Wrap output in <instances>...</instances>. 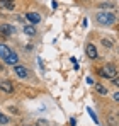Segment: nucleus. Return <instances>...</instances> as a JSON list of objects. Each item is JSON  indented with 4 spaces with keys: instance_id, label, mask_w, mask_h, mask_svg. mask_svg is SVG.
Returning a JSON list of instances; mask_svg holds the SVG:
<instances>
[{
    "instance_id": "nucleus-12",
    "label": "nucleus",
    "mask_w": 119,
    "mask_h": 126,
    "mask_svg": "<svg viewBox=\"0 0 119 126\" xmlns=\"http://www.w3.org/2000/svg\"><path fill=\"white\" fill-rule=\"evenodd\" d=\"M24 32L29 34V36H34V34H36V29H34L32 26H26V27H24Z\"/></svg>"
},
{
    "instance_id": "nucleus-7",
    "label": "nucleus",
    "mask_w": 119,
    "mask_h": 126,
    "mask_svg": "<svg viewBox=\"0 0 119 126\" xmlns=\"http://www.w3.org/2000/svg\"><path fill=\"white\" fill-rule=\"evenodd\" d=\"M10 53H12V49L9 48V46H5V44H0V58H3V62L10 56Z\"/></svg>"
},
{
    "instance_id": "nucleus-4",
    "label": "nucleus",
    "mask_w": 119,
    "mask_h": 126,
    "mask_svg": "<svg viewBox=\"0 0 119 126\" xmlns=\"http://www.w3.org/2000/svg\"><path fill=\"white\" fill-rule=\"evenodd\" d=\"M26 19L31 22V24H39L41 22V16L38 12H27L26 14Z\"/></svg>"
},
{
    "instance_id": "nucleus-15",
    "label": "nucleus",
    "mask_w": 119,
    "mask_h": 126,
    "mask_svg": "<svg viewBox=\"0 0 119 126\" xmlns=\"http://www.w3.org/2000/svg\"><path fill=\"white\" fill-rule=\"evenodd\" d=\"M102 44H104L105 48H111V46H112V43L109 41V39H104V41H102Z\"/></svg>"
},
{
    "instance_id": "nucleus-17",
    "label": "nucleus",
    "mask_w": 119,
    "mask_h": 126,
    "mask_svg": "<svg viewBox=\"0 0 119 126\" xmlns=\"http://www.w3.org/2000/svg\"><path fill=\"white\" fill-rule=\"evenodd\" d=\"M38 126H48L46 121H38Z\"/></svg>"
},
{
    "instance_id": "nucleus-11",
    "label": "nucleus",
    "mask_w": 119,
    "mask_h": 126,
    "mask_svg": "<svg viewBox=\"0 0 119 126\" xmlns=\"http://www.w3.org/2000/svg\"><path fill=\"white\" fill-rule=\"evenodd\" d=\"M94 85H95V90H97L99 94H102V95L107 94V87H104L102 84H94Z\"/></svg>"
},
{
    "instance_id": "nucleus-8",
    "label": "nucleus",
    "mask_w": 119,
    "mask_h": 126,
    "mask_svg": "<svg viewBox=\"0 0 119 126\" xmlns=\"http://www.w3.org/2000/svg\"><path fill=\"white\" fill-rule=\"evenodd\" d=\"M0 7L5 10H14L15 7V0H0Z\"/></svg>"
},
{
    "instance_id": "nucleus-6",
    "label": "nucleus",
    "mask_w": 119,
    "mask_h": 126,
    "mask_svg": "<svg viewBox=\"0 0 119 126\" xmlns=\"http://www.w3.org/2000/svg\"><path fill=\"white\" fill-rule=\"evenodd\" d=\"M0 89H2L3 92H7V94L14 92V85L10 84L9 80H0Z\"/></svg>"
},
{
    "instance_id": "nucleus-2",
    "label": "nucleus",
    "mask_w": 119,
    "mask_h": 126,
    "mask_svg": "<svg viewBox=\"0 0 119 126\" xmlns=\"http://www.w3.org/2000/svg\"><path fill=\"white\" fill-rule=\"evenodd\" d=\"M99 73L102 75V77H105V79H114V77L118 75V68H116L112 63H109V65L99 68Z\"/></svg>"
},
{
    "instance_id": "nucleus-14",
    "label": "nucleus",
    "mask_w": 119,
    "mask_h": 126,
    "mask_svg": "<svg viewBox=\"0 0 119 126\" xmlns=\"http://www.w3.org/2000/svg\"><path fill=\"white\" fill-rule=\"evenodd\" d=\"M89 112H90V116H92V119H94L95 123H99V119H97V116H95V112H94L92 109H89Z\"/></svg>"
},
{
    "instance_id": "nucleus-1",
    "label": "nucleus",
    "mask_w": 119,
    "mask_h": 126,
    "mask_svg": "<svg viewBox=\"0 0 119 126\" xmlns=\"http://www.w3.org/2000/svg\"><path fill=\"white\" fill-rule=\"evenodd\" d=\"M95 19H97V22H99L100 26H109V24H112V22L116 21V16L112 12H99L95 16Z\"/></svg>"
},
{
    "instance_id": "nucleus-16",
    "label": "nucleus",
    "mask_w": 119,
    "mask_h": 126,
    "mask_svg": "<svg viewBox=\"0 0 119 126\" xmlns=\"http://www.w3.org/2000/svg\"><path fill=\"white\" fill-rule=\"evenodd\" d=\"M100 7H104V9H112L114 3H100Z\"/></svg>"
},
{
    "instance_id": "nucleus-3",
    "label": "nucleus",
    "mask_w": 119,
    "mask_h": 126,
    "mask_svg": "<svg viewBox=\"0 0 119 126\" xmlns=\"http://www.w3.org/2000/svg\"><path fill=\"white\" fill-rule=\"evenodd\" d=\"M14 31H15V27L10 26V24H2V26H0V32H2L3 36H12Z\"/></svg>"
},
{
    "instance_id": "nucleus-13",
    "label": "nucleus",
    "mask_w": 119,
    "mask_h": 126,
    "mask_svg": "<svg viewBox=\"0 0 119 126\" xmlns=\"http://www.w3.org/2000/svg\"><path fill=\"white\" fill-rule=\"evenodd\" d=\"M9 123V118L7 116H3L2 112H0V125H7Z\"/></svg>"
},
{
    "instance_id": "nucleus-10",
    "label": "nucleus",
    "mask_w": 119,
    "mask_h": 126,
    "mask_svg": "<svg viewBox=\"0 0 119 126\" xmlns=\"http://www.w3.org/2000/svg\"><path fill=\"white\" fill-rule=\"evenodd\" d=\"M17 62H19V56H17V53H15V51H12V53H10V56L5 60V63H9V65H17Z\"/></svg>"
},
{
    "instance_id": "nucleus-5",
    "label": "nucleus",
    "mask_w": 119,
    "mask_h": 126,
    "mask_svg": "<svg viewBox=\"0 0 119 126\" xmlns=\"http://www.w3.org/2000/svg\"><path fill=\"white\" fill-rule=\"evenodd\" d=\"M85 51H87V56H89V58H92V60L97 58V48H95L94 44H87Z\"/></svg>"
},
{
    "instance_id": "nucleus-9",
    "label": "nucleus",
    "mask_w": 119,
    "mask_h": 126,
    "mask_svg": "<svg viewBox=\"0 0 119 126\" xmlns=\"http://www.w3.org/2000/svg\"><path fill=\"white\" fill-rule=\"evenodd\" d=\"M14 72L17 73V77H20V79H26V77H27V70H26V66L14 65Z\"/></svg>"
}]
</instances>
